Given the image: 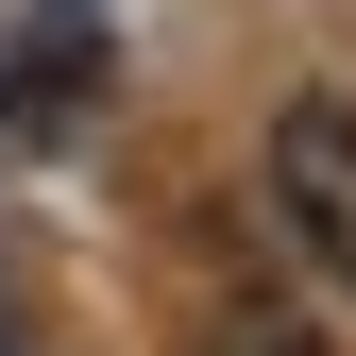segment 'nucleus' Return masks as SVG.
I'll list each match as a JSON object with an SVG mask.
<instances>
[{"instance_id":"nucleus-1","label":"nucleus","mask_w":356,"mask_h":356,"mask_svg":"<svg viewBox=\"0 0 356 356\" xmlns=\"http://www.w3.org/2000/svg\"><path fill=\"white\" fill-rule=\"evenodd\" d=\"M272 204H289L305 272L356 289V102H339V85H305V102L272 119Z\"/></svg>"},{"instance_id":"nucleus-2","label":"nucleus","mask_w":356,"mask_h":356,"mask_svg":"<svg viewBox=\"0 0 356 356\" xmlns=\"http://www.w3.org/2000/svg\"><path fill=\"white\" fill-rule=\"evenodd\" d=\"M187 356H339V339L305 323V305H220V323H204Z\"/></svg>"}]
</instances>
